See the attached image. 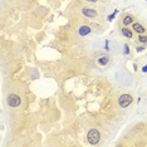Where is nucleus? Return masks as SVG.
<instances>
[{"label": "nucleus", "mask_w": 147, "mask_h": 147, "mask_svg": "<svg viewBox=\"0 0 147 147\" xmlns=\"http://www.w3.org/2000/svg\"><path fill=\"white\" fill-rule=\"evenodd\" d=\"M99 138H101V135H99V132L96 128L91 130L88 132V135H87V140H88V142L91 145H97L99 142Z\"/></svg>", "instance_id": "1"}, {"label": "nucleus", "mask_w": 147, "mask_h": 147, "mask_svg": "<svg viewBox=\"0 0 147 147\" xmlns=\"http://www.w3.org/2000/svg\"><path fill=\"white\" fill-rule=\"evenodd\" d=\"M118 103H119V106L122 108H126V107H128L132 103V97L130 94H122L119 97V99H118Z\"/></svg>", "instance_id": "2"}, {"label": "nucleus", "mask_w": 147, "mask_h": 147, "mask_svg": "<svg viewBox=\"0 0 147 147\" xmlns=\"http://www.w3.org/2000/svg\"><path fill=\"white\" fill-rule=\"evenodd\" d=\"M20 103H22V99H20L19 96H16V94H9V97H8V104L10 107H18V106H20Z\"/></svg>", "instance_id": "3"}, {"label": "nucleus", "mask_w": 147, "mask_h": 147, "mask_svg": "<svg viewBox=\"0 0 147 147\" xmlns=\"http://www.w3.org/2000/svg\"><path fill=\"white\" fill-rule=\"evenodd\" d=\"M82 13H83V15H86L87 18H97V11L93 10V9L83 8V9H82Z\"/></svg>", "instance_id": "4"}, {"label": "nucleus", "mask_w": 147, "mask_h": 147, "mask_svg": "<svg viewBox=\"0 0 147 147\" xmlns=\"http://www.w3.org/2000/svg\"><path fill=\"white\" fill-rule=\"evenodd\" d=\"M132 29H133L136 33H138V34H143V33L146 32V29L143 28V25L140 24V23H133V24H132Z\"/></svg>", "instance_id": "5"}, {"label": "nucleus", "mask_w": 147, "mask_h": 147, "mask_svg": "<svg viewBox=\"0 0 147 147\" xmlns=\"http://www.w3.org/2000/svg\"><path fill=\"white\" fill-rule=\"evenodd\" d=\"M78 33H79V35H80V37H86V35H88V34L91 33V28H89L88 25H83V27H80V28H79Z\"/></svg>", "instance_id": "6"}, {"label": "nucleus", "mask_w": 147, "mask_h": 147, "mask_svg": "<svg viewBox=\"0 0 147 147\" xmlns=\"http://www.w3.org/2000/svg\"><path fill=\"white\" fill-rule=\"evenodd\" d=\"M121 33H122V35L126 38H128V39H131V38H133V33H132V30H130L128 28H122V30H121Z\"/></svg>", "instance_id": "7"}, {"label": "nucleus", "mask_w": 147, "mask_h": 147, "mask_svg": "<svg viewBox=\"0 0 147 147\" xmlns=\"http://www.w3.org/2000/svg\"><path fill=\"white\" fill-rule=\"evenodd\" d=\"M133 23V16L132 15H126L124 18H123V25H130V24H132Z\"/></svg>", "instance_id": "8"}, {"label": "nucleus", "mask_w": 147, "mask_h": 147, "mask_svg": "<svg viewBox=\"0 0 147 147\" xmlns=\"http://www.w3.org/2000/svg\"><path fill=\"white\" fill-rule=\"evenodd\" d=\"M108 60H110L108 57H102V58L98 59V64H99V66H106V64L108 63Z\"/></svg>", "instance_id": "9"}, {"label": "nucleus", "mask_w": 147, "mask_h": 147, "mask_svg": "<svg viewBox=\"0 0 147 147\" xmlns=\"http://www.w3.org/2000/svg\"><path fill=\"white\" fill-rule=\"evenodd\" d=\"M138 40L141 43H147V35H138Z\"/></svg>", "instance_id": "10"}, {"label": "nucleus", "mask_w": 147, "mask_h": 147, "mask_svg": "<svg viewBox=\"0 0 147 147\" xmlns=\"http://www.w3.org/2000/svg\"><path fill=\"white\" fill-rule=\"evenodd\" d=\"M141 50H143V47H138L137 48V52H141Z\"/></svg>", "instance_id": "11"}, {"label": "nucleus", "mask_w": 147, "mask_h": 147, "mask_svg": "<svg viewBox=\"0 0 147 147\" xmlns=\"http://www.w3.org/2000/svg\"><path fill=\"white\" fill-rule=\"evenodd\" d=\"M86 1H89V3H96V1H98V0H86Z\"/></svg>", "instance_id": "12"}, {"label": "nucleus", "mask_w": 147, "mask_h": 147, "mask_svg": "<svg viewBox=\"0 0 147 147\" xmlns=\"http://www.w3.org/2000/svg\"><path fill=\"white\" fill-rule=\"evenodd\" d=\"M142 71H143V72H147V66H145V67H143V69H142Z\"/></svg>", "instance_id": "13"}]
</instances>
